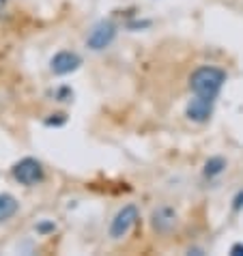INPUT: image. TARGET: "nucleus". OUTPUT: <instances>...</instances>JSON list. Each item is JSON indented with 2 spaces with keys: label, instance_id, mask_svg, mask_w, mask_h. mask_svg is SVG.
<instances>
[{
  "label": "nucleus",
  "instance_id": "nucleus-1",
  "mask_svg": "<svg viewBox=\"0 0 243 256\" xmlns=\"http://www.w3.org/2000/svg\"><path fill=\"white\" fill-rule=\"evenodd\" d=\"M226 82V74L218 67H198L190 78V88L194 90V95L216 99Z\"/></svg>",
  "mask_w": 243,
  "mask_h": 256
},
{
  "label": "nucleus",
  "instance_id": "nucleus-2",
  "mask_svg": "<svg viewBox=\"0 0 243 256\" xmlns=\"http://www.w3.org/2000/svg\"><path fill=\"white\" fill-rule=\"evenodd\" d=\"M13 176H16V181H20L22 186H37V183L44 179V168H41V164L37 160L24 158L13 166Z\"/></svg>",
  "mask_w": 243,
  "mask_h": 256
},
{
  "label": "nucleus",
  "instance_id": "nucleus-3",
  "mask_svg": "<svg viewBox=\"0 0 243 256\" xmlns=\"http://www.w3.org/2000/svg\"><path fill=\"white\" fill-rule=\"evenodd\" d=\"M136 222H138V209H136L134 204H127V207H123L116 216H114L112 224H110V237L123 239L125 234L134 228Z\"/></svg>",
  "mask_w": 243,
  "mask_h": 256
},
{
  "label": "nucleus",
  "instance_id": "nucleus-4",
  "mask_svg": "<svg viewBox=\"0 0 243 256\" xmlns=\"http://www.w3.org/2000/svg\"><path fill=\"white\" fill-rule=\"evenodd\" d=\"M114 37H116V26H114L112 22H99L95 28L90 30L88 34V39H86V46L90 50H95V52H99V50H106L108 48Z\"/></svg>",
  "mask_w": 243,
  "mask_h": 256
},
{
  "label": "nucleus",
  "instance_id": "nucleus-5",
  "mask_svg": "<svg viewBox=\"0 0 243 256\" xmlns=\"http://www.w3.org/2000/svg\"><path fill=\"white\" fill-rule=\"evenodd\" d=\"M185 114H188L190 120H194V123H206L213 114V99L196 95V99H192V102L188 104Z\"/></svg>",
  "mask_w": 243,
  "mask_h": 256
},
{
  "label": "nucleus",
  "instance_id": "nucleus-6",
  "mask_svg": "<svg viewBox=\"0 0 243 256\" xmlns=\"http://www.w3.org/2000/svg\"><path fill=\"white\" fill-rule=\"evenodd\" d=\"M50 65H52V71L56 76H67L82 65V58L76 52H58Z\"/></svg>",
  "mask_w": 243,
  "mask_h": 256
},
{
  "label": "nucleus",
  "instance_id": "nucleus-7",
  "mask_svg": "<svg viewBox=\"0 0 243 256\" xmlns=\"http://www.w3.org/2000/svg\"><path fill=\"white\" fill-rule=\"evenodd\" d=\"M153 226L160 232H168L174 226V211L168 207H162L153 213Z\"/></svg>",
  "mask_w": 243,
  "mask_h": 256
},
{
  "label": "nucleus",
  "instance_id": "nucleus-8",
  "mask_svg": "<svg viewBox=\"0 0 243 256\" xmlns=\"http://www.w3.org/2000/svg\"><path fill=\"white\" fill-rule=\"evenodd\" d=\"M18 213V200L11 194H0V222H6Z\"/></svg>",
  "mask_w": 243,
  "mask_h": 256
},
{
  "label": "nucleus",
  "instance_id": "nucleus-9",
  "mask_svg": "<svg viewBox=\"0 0 243 256\" xmlns=\"http://www.w3.org/2000/svg\"><path fill=\"white\" fill-rule=\"evenodd\" d=\"M224 170H226V160L224 158H211L209 162L204 164V176H209V179L222 174Z\"/></svg>",
  "mask_w": 243,
  "mask_h": 256
},
{
  "label": "nucleus",
  "instance_id": "nucleus-10",
  "mask_svg": "<svg viewBox=\"0 0 243 256\" xmlns=\"http://www.w3.org/2000/svg\"><path fill=\"white\" fill-rule=\"evenodd\" d=\"M241 207H243V192H239V194L234 196V204H232V209H234V211H239Z\"/></svg>",
  "mask_w": 243,
  "mask_h": 256
},
{
  "label": "nucleus",
  "instance_id": "nucleus-11",
  "mask_svg": "<svg viewBox=\"0 0 243 256\" xmlns=\"http://www.w3.org/2000/svg\"><path fill=\"white\" fill-rule=\"evenodd\" d=\"M230 254H232V256H243V244H234V246L230 248Z\"/></svg>",
  "mask_w": 243,
  "mask_h": 256
},
{
  "label": "nucleus",
  "instance_id": "nucleus-12",
  "mask_svg": "<svg viewBox=\"0 0 243 256\" xmlns=\"http://www.w3.org/2000/svg\"><path fill=\"white\" fill-rule=\"evenodd\" d=\"M39 230H54V224H41Z\"/></svg>",
  "mask_w": 243,
  "mask_h": 256
}]
</instances>
